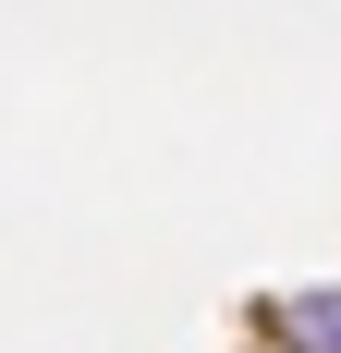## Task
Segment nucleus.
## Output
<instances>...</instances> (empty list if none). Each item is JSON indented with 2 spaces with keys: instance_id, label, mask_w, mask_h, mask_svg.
Instances as JSON below:
<instances>
[{
  "instance_id": "1",
  "label": "nucleus",
  "mask_w": 341,
  "mask_h": 353,
  "mask_svg": "<svg viewBox=\"0 0 341 353\" xmlns=\"http://www.w3.org/2000/svg\"><path fill=\"white\" fill-rule=\"evenodd\" d=\"M269 329L305 353H341V292H293V305H269Z\"/></svg>"
}]
</instances>
